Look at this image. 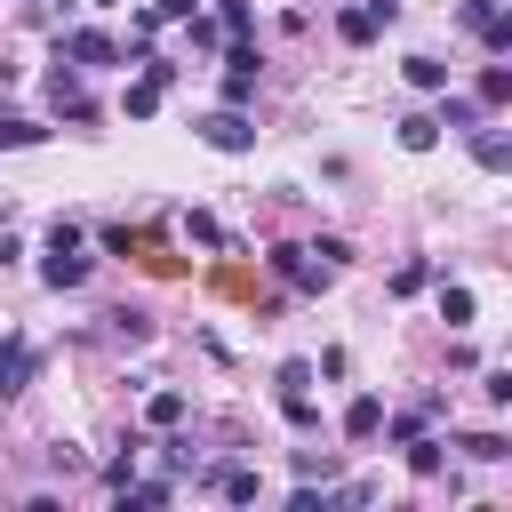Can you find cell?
<instances>
[{"label": "cell", "mask_w": 512, "mask_h": 512, "mask_svg": "<svg viewBox=\"0 0 512 512\" xmlns=\"http://www.w3.org/2000/svg\"><path fill=\"white\" fill-rule=\"evenodd\" d=\"M120 112H128V120H152V112H160V88H152V80H128Z\"/></svg>", "instance_id": "obj_21"}, {"label": "cell", "mask_w": 512, "mask_h": 512, "mask_svg": "<svg viewBox=\"0 0 512 512\" xmlns=\"http://www.w3.org/2000/svg\"><path fill=\"white\" fill-rule=\"evenodd\" d=\"M184 416H192V400H184L176 384H160V392H144V424H152V432H168V424H184Z\"/></svg>", "instance_id": "obj_11"}, {"label": "cell", "mask_w": 512, "mask_h": 512, "mask_svg": "<svg viewBox=\"0 0 512 512\" xmlns=\"http://www.w3.org/2000/svg\"><path fill=\"white\" fill-rule=\"evenodd\" d=\"M280 416H288L296 432H312V424H320V408H312V392H280Z\"/></svg>", "instance_id": "obj_26"}, {"label": "cell", "mask_w": 512, "mask_h": 512, "mask_svg": "<svg viewBox=\"0 0 512 512\" xmlns=\"http://www.w3.org/2000/svg\"><path fill=\"white\" fill-rule=\"evenodd\" d=\"M96 8H120V0H96Z\"/></svg>", "instance_id": "obj_36"}, {"label": "cell", "mask_w": 512, "mask_h": 512, "mask_svg": "<svg viewBox=\"0 0 512 512\" xmlns=\"http://www.w3.org/2000/svg\"><path fill=\"white\" fill-rule=\"evenodd\" d=\"M408 472H416V480H440V472H448V440L416 432V440H408Z\"/></svg>", "instance_id": "obj_13"}, {"label": "cell", "mask_w": 512, "mask_h": 512, "mask_svg": "<svg viewBox=\"0 0 512 512\" xmlns=\"http://www.w3.org/2000/svg\"><path fill=\"white\" fill-rule=\"evenodd\" d=\"M176 480H120V504H168Z\"/></svg>", "instance_id": "obj_24"}, {"label": "cell", "mask_w": 512, "mask_h": 512, "mask_svg": "<svg viewBox=\"0 0 512 512\" xmlns=\"http://www.w3.org/2000/svg\"><path fill=\"white\" fill-rule=\"evenodd\" d=\"M392 16H400V0H360V8H344V16H336V32H344L352 48H368V40H376Z\"/></svg>", "instance_id": "obj_6"}, {"label": "cell", "mask_w": 512, "mask_h": 512, "mask_svg": "<svg viewBox=\"0 0 512 512\" xmlns=\"http://www.w3.org/2000/svg\"><path fill=\"white\" fill-rule=\"evenodd\" d=\"M312 384V360H280V392H304Z\"/></svg>", "instance_id": "obj_32"}, {"label": "cell", "mask_w": 512, "mask_h": 512, "mask_svg": "<svg viewBox=\"0 0 512 512\" xmlns=\"http://www.w3.org/2000/svg\"><path fill=\"white\" fill-rule=\"evenodd\" d=\"M160 456H168V472H192V464H200V456H192V440H184L176 424H168V440H160Z\"/></svg>", "instance_id": "obj_28"}, {"label": "cell", "mask_w": 512, "mask_h": 512, "mask_svg": "<svg viewBox=\"0 0 512 512\" xmlns=\"http://www.w3.org/2000/svg\"><path fill=\"white\" fill-rule=\"evenodd\" d=\"M456 448H464L472 464H504V456H512V440H504V432H464Z\"/></svg>", "instance_id": "obj_17"}, {"label": "cell", "mask_w": 512, "mask_h": 512, "mask_svg": "<svg viewBox=\"0 0 512 512\" xmlns=\"http://www.w3.org/2000/svg\"><path fill=\"white\" fill-rule=\"evenodd\" d=\"M400 80H408V88H424V96H440V88H448V64H440V56H408V64H400Z\"/></svg>", "instance_id": "obj_16"}, {"label": "cell", "mask_w": 512, "mask_h": 512, "mask_svg": "<svg viewBox=\"0 0 512 512\" xmlns=\"http://www.w3.org/2000/svg\"><path fill=\"white\" fill-rule=\"evenodd\" d=\"M312 256H320V264H328V272H344V264H352V256H360V248H352V240H344V232H320V240H312Z\"/></svg>", "instance_id": "obj_22"}, {"label": "cell", "mask_w": 512, "mask_h": 512, "mask_svg": "<svg viewBox=\"0 0 512 512\" xmlns=\"http://www.w3.org/2000/svg\"><path fill=\"white\" fill-rule=\"evenodd\" d=\"M224 104L248 112V104H256V72H224Z\"/></svg>", "instance_id": "obj_29"}, {"label": "cell", "mask_w": 512, "mask_h": 512, "mask_svg": "<svg viewBox=\"0 0 512 512\" xmlns=\"http://www.w3.org/2000/svg\"><path fill=\"white\" fill-rule=\"evenodd\" d=\"M56 56H72L80 72H104V64H120V40L96 32V24H64V32H56Z\"/></svg>", "instance_id": "obj_3"}, {"label": "cell", "mask_w": 512, "mask_h": 512, "mask_svg": "<svg viewBox=\"0 0 512 512\" xmlns=\"http://www.w3.org/2000/svg\"><path fill=\"white\" fill-rule=\"evenodd\" d=\"M392 136H400V152H432V144H440V120H432V112H400Z\"/></svg>", "instance_id": "obj_12"}, {"label": "cell", "mask_w": 512, "mask_h": 512, "mask_svg": "<svg viewBox=\"0 0 512 512\" xmlns=\"http://www.w3.org/2000/svg\"><path fill=\"white\" fill-rule=\"evenodd\" d=\"M48 104H56L72 128H88V120H96V104H88V88H80V64H72V56H56V72H48Z\"/></svg>", "instance_id": "obj_4"}, {"label": "cell", "mask_w": 512, "mask_h": 512, "mask_svg": "<svg viewBox=\"0 0 512 512\" xmlns=\"http://www.w3.org/2000/svg\"><path fill=\"white\" fill-rule=\"evenodd\" d=\"M440 96H448V88H440ZM432 120H440V128H456V136H464V128H480V120H488V104H480V96H448V104H440V112H432Z\"/></svg>", "instance_id": "obj_14"}, {"label": "cell", "mask_w": 512, "mask_h": 512, "mask_svg": "<svg viewBox=\"0 0 512 512\" xmlns=\"http://www.w3.org/2000/svg\"><path fill=\"white\" fill-rule=\"evenodd\" d=\"M480 392H488V400L504 408V400H512V368H488V376H480Z\"/></svg>", "instance_id": "obj_33"}, {"label": "cell", "mask_w": 512, "mask_h": 512, "mask_svg": "<svg viewBox=\"0 0 512 512\" xmlns=\"http://www.w3.org/2000/svg\"><path fill=\"white\" fill-rule=\"evenodd\" d=\"M32 144H48L40 120H0V152H32Z\"/></svg>", "instance_id": "obj_20"}, {"label": "cell", "mask_w": 512, "mask_h": 512, "mask_svg": "<svg viewBox=\"0 0 512 512\" xmlns=\"http://www.w3.org/2000/svg\"><path fill=\"white\" fill-rule=\"evenodd\" d=\"M88 272H96V256L80 248V224L56 216V224H48V256H40V288H80Z\"/></svg>", "instance_id": "obj_1"}, {"label": "cell", "mask_w": 512, "mask_h": 512, "mask_svg": "<svg viewBox=\"0 0 512 512\" xmlns=\"http://www.w3.org/2000/svg\"><path fill=\"white\" fill-rule=\"evenodd\" d=\"M192 136H200L208 152H232V160H240V152H256V120H248L240 104H216V112H200V120H192Z\"/></svg>", "instance_id": "obj_2"}, {"label": "cell", "mask_w": 512, "mask_h": 512, "mask_svg": "<svg viewBox=\"0 0 512 512\" xmlns=\"http://www.w3.org/2000/svg\"><path fill=\"white\" fill-rule=\"evenodd\" d=\"M120 480H136V440H128V456H112V464H104V488H120Z\"/></svg>", "instance_id": "obj_34"}, {"label": "cell", "mask_w": 512, "mask_h": 512, "mask_svg": "<svg viewBox=\"0 0 512 512\" xmlns=\"http://www.w3.org/2000/svg\"><path fill=\"white\" fill-rule=\"evenodd\" d=\"M32 368H40V352H32V336H0V400H16L24 384H32Z\"/></svg>", "instance_id": "obj_5"}, {"label": "cell", "mask_w": 512, "mask_h": 512, "mask_svg": "<svg viewBox=\"0 0 512 512\" xmlns=\"http://www.w3.org/2000/svg\"><path fill=\"white\" fill-rule=\"evenodd\" d=\"M16 256H24V240H16L8 224H0V264H16Z\"/></svg>", "instance_id": "obj_35"}, {"label": "cell", "mask_w": 512, "mask_h": 512, "mask_svg": "<svg viewBox=\"0 0 512 512\" xmlns=\"http://www.w3.org/2000/svg\"><path fill=\"white\" fill-rule=\"evenodd\" d=\"M432 288V256H408L400 272H392V296H424Z\"/></svg>", "instance_id": "obj_18"}, {"label": "cell", "mask_w": 512, "mask_h": 512, "mask_svg": "<svg viewBox=\"0 0 512 512\" xmlns=\"http://www.w3.org/2000/svg\"><path fill=\"white\" fill-rule=\"evenodd\" d=\"M184 232H192V240H200V248H224V224H216V216H208V208H192V216H184Z\"/></svg>", "instance_id": "obj_27"}, {"label": "cell", "mask_w": 512, "mask_h": 512, "mask_svg": "<svg viewBox=\"0 0 512 512\" xmlns=\"http://www.w3.org/2000/svg\"><path fill=\"white\" fill-rule=\"evenodd\" d=\"M376 432H384V400H376V392H360V400L344 408V440H352V448H368Z\"/></svg>", "instance_id": "obj_9"}, {"label": "cell", "mask_w": 512, "mask_h": 512, "mask_svg": "<svg viewBox=\"0 0 512 512\" xmlns=\"http://www.w3.org/2000/svg\"><path fill=\"white\" fill-rule=\"evenodd\" d=\"M152 16H160V24H192V16H200V0H152Z\"/></svg>", "instance_id": "obj_31"}, {"label": "cell", "mask_w": 512, "mask_h": 512, "mask_svg": "<svg viewBox=\"0 0 512 512\" xmlns=\"http://www.w3.org/2000/svg\"><path fill=\"white\" fill-rule=\"evenodd\" d=\"M472 312H480L472 288H448V280H440V320H448V328H472Z\"/></svg>", "instance_id": "obj_19"}, {"label": "cell", "mask_w": 512, "mask_h": 512, "mask_svg": "<svg viewBox=\"0 0 512 512\" xmlns=\"http://www.w3.org/2000/svg\"><path fill=\"white\" fill-rule=\"evenodd\" d=\"M216 488H224V504H256V496H264V480H256L248 464H216Z\"/></svg>", "instance_id": "obj_15"}, {"label": "cell", "mask_w": 512, "mask_h": 512, "mask_svg": "<svg viewBox=\"0 0 512 512\" xmlns=\"http://www.w3.org/2000/svg\"><path fill=\"white\" fill-rule=\"evenodd\" d=\"M464 136H472V160H480L488 176H504V168H512V136H504V128H488V120H480V128H464Z\"/></svg>", "instance_id": "obj_8"}, {"label": "cell", "mask_w": 512, "mask_h": 512, "mask_svg": "<svg viewBox=\"0 0 512 512\" xmlns=\"http://www.w3.org/2000/svg\"><path fill=\"white\" fill-rule=\"evenodd\" d=\"M96 248H104V256H128V248H136V232H128V224H104V232H96Z\"/></svg>", "instance_id": "obj_30"}, {"label": "cell", "mask_w": 512, "mask_h": 512, "mask_svg": "<svg viewBox=\"0 0 512 512\" xmlns=\"http://www.w3.org/2000/svg\"><path fill=\"white\" fill-rule=\"evenodd\" d=\"M248 24H256L248 0H216V32H224V40H248Z\"/></svg>", "instance_id": "obj_25"}, {"label": "cell", "mask_w": 512, "mask_h": 512, "mask_svg": "<svg viewBox=\"0 0 512 512\" xmlns=\"http://www.w3.org/2000/svg\"><path fill=\"white\" fill-rule=\"evenodd\" d=\"M104 336H112V344H128V352H136V344H152V312H144V304H112V312H104Z\"/></svg>", "instance_id": "obj_7"}, {"label": "cell", "mask_w": 512, "mask_h": 512, "mask_svg": "<svg viewBox=\"0 0 512 512\" xmlns=\"http://www.w3.org/2000/svg\"><path fill=\"white\" fill-rule=\"evenodd\" d=\"M288 464H296V480H336V456L328 448H296Z\"/></svg>", "instance_id": "obj_23"}, {"label": "cell", "mask_w": 512, "mask_h": 512, "mask_svg": "<svg viewBox=\"0 0 512 512\" xmlns=\"http://www.w3.org/2000/svg\"><path fill=\"white\" fill-rule=\"evenodd\" d=\"M472 96H480L488 112H504V104H512V64H504V56H488V64H480V80H472Z\"/></svg>", "instance_id": "obj_10"}, {"label": "cell", "mask_w": 512, "mask_h": 512, "mask_svg": "<svg viewBox=\"0 0 512 512\" xmlns=\"http://www.w3.org/2000/svg\"><path fill=\"white\" fill-rule=\"evenodd\" d=\"M24 8H40V0H24Z\"/></svg>", "instance_id": "obj_37"}]
</instances>
